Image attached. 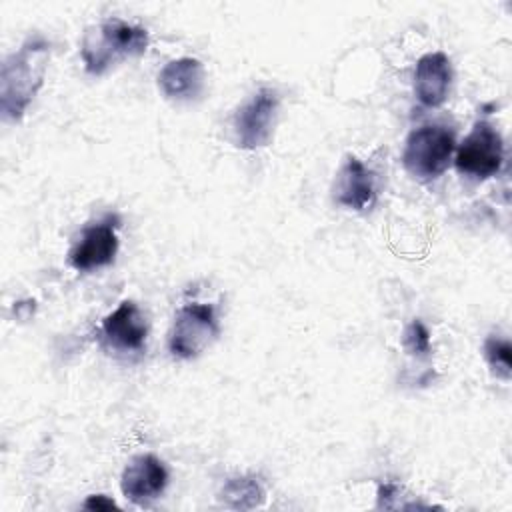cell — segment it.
Returning <instances> with one entry per match:
<instances>
[{"mask_svg": "<svg viewBox=\"0 0 512 512\" xmlns=\"http://www.w3.org/2000/svg\"><path fill=\"white\" fill-rule=\"evenodd\" d=\"M50 62V42L42 36H30L2 64L0 74V110L6 120L18 122L38 90Z\"/></svg>", "mask_w": 512, "mask_h": 512, "instance_id": "6da1fadb", "label": "cell"}, {"mask_svg": "<svg viewBox=\"0 0 512 512\" xmlns=\"http://www.w3.org/2000/svg\"><path fill=\"white\" fill-rule=\"evenodd\" d=\"M148 42L150 36L146 28L120 18H108L86 28L80 44V56L86 72L100 76L116 62L144 54Z\"/></svg>", "mask_w": 512, "mask_h": 512, "instance_id": "7a4b0ae2", "label": "cell"}, {"mask_svg": "<svg viewBox=\"0 0 512 512\" xmlns=\"http://www.w3.org/2000/svg\"><path fill=\"white\" fill-rule=\"evenodd\" d=\"M454 150L456 142L450 128L442 124H422L408 134L402 164L412 178L432 182L446 172Z\"/></svg>", "mask_w": 512, "mask_h": 512, "instance_id": "3957f363", "label": "cell"}, {"mask_svg": "<svg viewBox=\"0 0 512 512\" xmlns=\"http://www.w3.org/2000/svg\"><path fill=\"white\" fill-rule=\"evenodd\" d=\"M454 164L462 176L474 182L496 176L504 164L502 134L488 120H478L458 146Z\"/></svg>", "mask_w": 512, "mask_h": 512, "instance_id": "277c9868", "label": "cell"}, {"mask_svg": "<svg viewBox=\"0 0 512 512\" xmlns=\"http://www.w3.org/2000/svg\"><path fill=\"white\" fill-rule=\"evenodd\" d=\"M218 336V320L212 304L186 302L176 310L168 338L172 356L190 360L202 354Z\"/></svg>", "mask_w": 512, "mask_h": 512, "instance_id": "5b68a950", "label": "cell"}, {"mask_svg": "<svg viewBox=\"0 0 512 512\" xmlns=\"http://www.w3.org/2000/svg\"><path fill=\"white\" fill-rule=\"evenodd\" d=\"M280 98L274 88L256 90L234 114V142L242 150H258L268 146L274 132Z\"/></svg>", "mask_w": 512, "mask_h": 512, "instance_id": "8992f818", "label": "cell"}, {"mask_svg": "<svg viewBox=\"0 0 512 512\" xmlns=\"http://www.w3.org/2000/svg\"><path fill=\"white\" fill-rule=\"evenodd\" d=\"M118 226L116 214H106L88 224L68 252L70 266L76 272H94L112 264L118 254Z\"/></svg>", "mask_w": 512, "mask_h": 512, "instance_id": "52a82bcc", "label": "cell"}, {"mask_svg": "<svg viewBox=\"0 0 512 512\" xmlns=\"http://www.w3.org/2000/svg\"><path fill=\"white\" fill-rule=\"evenodd\" d=\"M146 336V318L132 300H122L108 316H104L100 324V338L114 352H142L146 346Z\"/></svg>", "mask_w": 512, "mask_h": 512, "instance_id": "ba28073f", "label": "cell"}, {"mask_svg": "<svg viewBox=\"0 0 512 512\" xmlns=\"http://www.w3.org/2000/svg\"><path fill=\"white\" fill-rule=\"evenodd\" d=\"M168 484V470L160 458L154 454H138L134 456L120 476V490L122 494L138 504L144 506L156 500Z\"/></svg>", "mask_w": 512, "mask_h": 512, "instance_id": "9c48e42d", "label": "cell"}, {"mask_svg": "<svg viewBox=\"0 0 512 512\" xmlns=\"http://www.w3.org/2000/svg\"><path fill=\"white\" fill-rule=\"evenodd\" d=\"M452 86V64L444 52H428L414 68V94L422 106L444 104Z\"/></svg>", "mask_w": 512, "mask_h": 512, "instance_id": "30bf717a", "label": "cell"}, {"mask_svg": "<svg viewBox=\"0 0 512 512\" xmlns=\"http://www.w3.org/2000/svg\"><path fill=\"white\" fill-rule=\"evenodd\" d=\"M376 200V182L372 170L358 160L348 156L342 164L334 182V202L348 210H366Z\"/></svg>", "mask_w": 512, "mask_h": 512, "instance_id": "8fae6325", "label": "cell"}, {"mask_svg": "<svg viewBox=\"0 0 512 512\" xmlns=\"http://www.w3.org/2000/svg\"><path fill=\"white\" fill-rule=\"evenodd\" d=\"M158 88L168 100H194L204 88L202 62L190 56L170 60L158 72Z\"/></svg>", "mask_w": 512, "mask_h": 512, "instance_id": "7c38bea8", "label": "cell"}, {"mask_svg": "<svg viewBox=\"0 0 512 512\" xmlns=\"http://www.w3.org/2000/svg\"><path fill=\"white\" fill-rule=\"evenodd\" d=\"M222 498L232 508H254L262 504L264 488L254 476H238L224 484Z\"/></svg>", "mask_w": 512, "mask_h": 512, "instance_id": "4fadbf2b", "label": "cell"}, {"mask_svg": "<svg viewBox=\"0 0 512 512\" xmlns=\"http://www.w3.org/2000/svg\"><path fill=\"white\" fill-rule=\"evenodd\" d=\"M482 350H484V360H486L490 372L498 380L508 382L510 376H512V360H510L512 346H510V340L506 336H500V334H490L484 340Z\"/></svg>", "mask_w": 512, "mask_h": 512, "instance_id": "5bb4252c", "label": "cell"}, {"mask_svg": "<svg viewBox=\"0 0 512 512\" xmlns=\"http://www.w3.org/2000/svg\"><path fill=\"white\" fill-rule=\"evenodd\" d=\"M402 346L408 354L424 358L430 354V332L420 320H412L402 334Z\"/></svg>", "mask_w": 512, "mask_h": 512, "instance_id": "9a60e30c", "label": "cell"}, {"mask_svg": "<svg viewBox=\"0 0 512 512\" xmlns=\"http://www.w3.org/2000/svg\"><path fill=\"white\" fill-rule=\"evenodd\" d=\"M86 510H110V508H116V502L110 500L108 496H102V494H94V496H88V500L82 504Z\"/></svg>", "mask_w": 512, "mask_h": 512, "instance_id": "2e32d148", "label": "cell"}]
</instances>
